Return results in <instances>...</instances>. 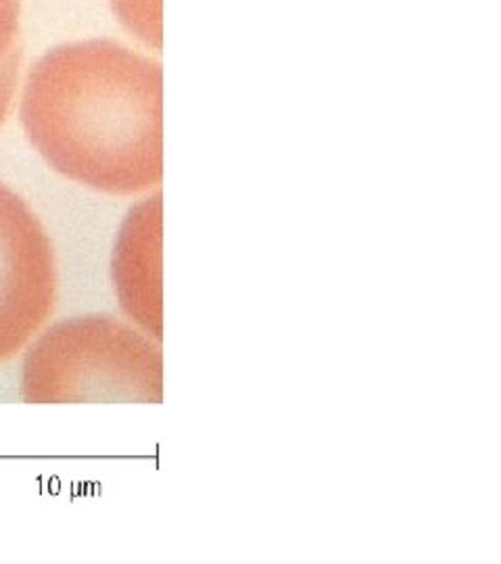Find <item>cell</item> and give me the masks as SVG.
<instances>
[{"label": "cell", "mask_w": 501, "mask_h": 564, "mask_svg": "<svg viewBox=\"0 0 501 564\" xmlns=\"http://www.w3.org/2000/svg\"><path fill=\"white\" fill-rule=\"evenodd\" d=\"M20 118L67 181L113 197L161 184L163 72L120 42H69L42 55L23 84Z\"/></svg>", "instance_id": "1"}, {"label": "cell", "mask_w": 501, "mask_h": 564, "mask_svg": "<svg viewBox=\"0 0 501 564\" xmlns=\"http://www.w3.org/2000/svg\"><path fill=\"white\" fill-rule=\"evenodd\" d=\"M28 403H161V341L113 316H76L48 326L21 370Z\"/></svg>", "instance_id": "2"}, {"label": "cell", "mask_w": 501, "mask_h": 564, "mask_svg": "<svg viewBox=\"0 0 501 564\" xmlns=\"http://www.w3.org/2000/svg\"><path fill=\"white\" fill-rule=\"evenodd\" d=\"M161 193L142 199L121 224L111 276L121 310L144 333L163 339L161 297Z\"/></svg>", "instance_id": "4"}, {"label": "cell", "mask_w": 501, "mask_h": 564, "mask_svg": "<svg viewBox=\"0 0 501 564\" xmlns=\"http://www.w3.org/2000/svg\"><path fill=\"white\" fill-rule=\"evenodd\" d=\"M21 51L15 46L0 63V126L7 120L20 80Z\"/></svg>", "instance_id": "6"}, {"label": "cell", "mask_w": 501, "mask_h": 564, "mask_svg": "<svg viewBox=\"0 0 501 564\" xmlns=\"http://www.w3.org/2000/svg\"><path fill=\"white\" fill-rule=\"evenodd\" d=\"M55 302L53 241L34 209L0 182V364L41 333Z\"/></svg>", "instance_id": "3"}, {"label": "cell", "mask_w": 501, "mask_h": 564, "mask_svg": "<svg viewBox=\"0 0 501 564\" xmlns=\"http://www.w3.org/2000/svg\"><path fill=\"white\" fill-rule=\"evenodd\" d=\"M121 25L149 48L161 51V0H109Z\"/></svg>", "instance_id": "5"}, {"label": "cell", "mask_w": 501, "mask_h": 564, "mask_svg": "<svg viewBox=\"0 0 501 564\" xmlns=\"http://www.w3.org/2000/svg\"><path fill=\"white\" fill-rule=\"evenodd\" d=\"M20 15L21 0H0V63L15 48Z\"/></svg>", "instance_id": "7"}]
</instances>
